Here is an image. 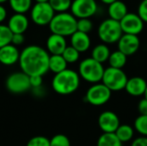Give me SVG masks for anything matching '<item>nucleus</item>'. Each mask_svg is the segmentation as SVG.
I'll list each match as a JSON object with an SVG mask.
<instances>
[{
    "instance_id": "f257e3e1",
    "label": "nucleus",
    "mask_w": 147,
    "mask_h": 146,
    "mask_svg": "<svg viewBox=\"0 0 147 146\" xmlns=\"http://www.w3.org/2000/svg\"><path fill=\"white\" fill-rule=\"evenodd\" d=\"M49 52L36 45L26 46L20 53L19 65L22 72L29 77L43 76L48 71Z\"/></svg>"
},
{
    "instance_id": "f03ea898",
    "label": "nucleus",
    "mask_w": 147,
    "mask_h": 146,
    "mask_svg": "<svg viewBox=\"0 0 147 146\" xmlns=\"http://www.w3.org/2000/svg\"><path fill=\"white\" fill-rule=\"evenodd\" d=\"M80 80L81 78L77 71L71 69H66L54 75L52 80V88L59 95H71L78 89Z\"/></svg>"
},
{
    "instance_id": "7ed1b4c3",
    "label": "nucleus",
    "mask_w": 147,
    "mask_h": 146,
    "mask_svg": "<svg viewBox=\"0 0 147 146\" xmlns=\"http://www.w3.org/2000/svg\"><path fill=\"white\" fill-rule=\"evenodd\" d=\"M77 23L78 19L71 13L63 12L55 14L48 26L52 34L67 37L77 31Z\"/></svg>"
},
{
    "instance_id": "20e7f679",
    "label": "nucleus",
    "mask_w": 147,
    "mask_h": 146,
    "mask_svg": "<svg viewBox=\"0 0 147 146\" xmlns=\"http://www.w3.org/2000/svg\"><path fill=\"white\" fill-rule=\"evenodd\" d=\"M105 68L102 64L93 59L91 57L83 59L78 65L80 78L87 83L95 84L102 82Z\"/></svg>"
},
{
    "instance_id": "39448f33",
    "label": "nucleus",
    "mask_w": 147,
    "mask_h": 146,
    "mask_svg": "<svg viewBox=\"0 0 147 146\" xmlns=\"http://www.w3.org/2000/svg\"><path fill=\"white\" fill-rule=\"evenodd\" d=\"M123 32L121 28L120 22L107 18L103 20L97 28V35L101 41L106 45H111L117 43Z\"/></svg>"
},
{
    "instance_id": "423d86ee",
    "label": "nucleus",
    "mask_w": 147,
    "mask_h": 146,
    "mask_svg": "<svg viewBox=\"0 0 147 146\" xmlns=\"http://www.w3.org/2000/svg\"><path fill=\"white\" fill-rule=\"evenodd\" d=\"M128 77L122 69L108 67L105 69L102 82L112 92L125 89Z\"/></svg>"
},
{
    "instance_id": "0eeeda50",
    "label": "nucleus",
    "mask_w": 147,
    "mask_h": 146,
    "mask_svg": "<svg viewBox=\"0 0 147 146\" xmlns=\"http://www.w3.org/2000/svg\"><path fill=\"white\" fill-rule=\"evenodd\" d=\"M112 91L102 83L92 84L86 91L85 101L95 107H100L106 104L111 98Z\"/></svg>"
},
{
    "instance_id": "6e6552de",
    "label": "nucleus",
    "mask_w": 147,
    "mask_h": 146,
    "mask_svg": "<svg viewBox=\"0 0 147 146\" xmlns=\"http://www.w3.org/2000/svg\"><path fill=\"white\" fill-rule=\"evenodd\" d=\"M54 15L55 11L49 3H35L31 8V19L38 26L49 25Z\"/></svg>"
},
{
    "instance_id": "1a4fd4ad",
    "label": "nucleus",
    "mask_w": 147,
    "mask_h": 146,
    "mask_svg": "<svg viewBox=\"0 0 147 146\" xmlns=\"http://www.w3.org/2000/svg\"><path fill=\"white\" fill-rule=\"evenodd\" d=\"M71 13L77 18H90L98 10L96 0H73L71 6Z\"/></svg>"
},
{
    "instance_id": "9d476101",
    "label": "nucleus",
    "mask_w": 147,
    "mask_h": 146,
    "mask_svg": "<svg viewBox=\"0 0 147 146\" xmlns=\"http://www.w3.org/2000/svg\"><path fill=\"white\" fill-rule=\"evenodd\" d=\"M6 88L13 94H22L28 91L31 88L29 76L22 71L10 74L6 79Z\"/></svg>"
},
{
    "instance_id": "9b49d317",
    "label": "nucleus",
    "mask_w": 147,
    "mask_h": 146,
    "mask_svg": "<svg viewBox=\"0 0 147 146\" xmlns=\"http://www.w3.org/2000/svg\"><path fill=\"white\" fill-rule=\"evenodd\" d=\"M123 34L139 35L144 29L145 22L137 13L128 12L120 22Z\"/></svg>"
},
{
    "instance_id": "f8f14e48",
    "label": "nucleus",
    "mask_w": 147,
    "mask_h": 146,
    "mask_svg": "<svg viewBox=\"0 0 147 146\" xmlns=\"http://www.w3.org/2000/svg\"><path fill=\"white\" fill-rule=\"evenodd\" d=\"M98 126L102 133H115L121 125L119 116L111 110H106L98 116Z\"/></svg>"
},
{
    "instance_id": "ddd939ff",
    "label": "nucleus",
    "mask_w": 147,
    "mask_h": 146,
    "mask_svg": "<svg viewBox=\"0 0 147 146\" xmlns=\"http://www.w3.org/2000/svg\"><path fill=\"white\" fill-rule=\"evenodd\" d=\"M118 50L123 52L126 56L135 54L140 47V40L138 35L123 34L117 42Z\"/></svg>"
},
{
    "instance_id": "4468645a",
    "label": "nucleus",
    "mask_w": 147,
    "mask_h": 146,
    "mask_svg": "<svg viewBox=\"0 0 147 146\" xmlns=\"http://www.w3.org/2000/svg\"><path fill=\"white\" fill-rule=\"evenodd\" d=\"M147 87V82L141 77H133L128 78L125 90L134 97H139L145 95Z\"/></svg>"
},
{
    "instance_id": "2eb2a0df",
    "label": "nucleus",
    "mask_w": 147,
    "mask_h": 146,
    "mask_svg": "<svg viewBox=\"0 0 147 146\" xmlns=\"http://www.w3.org/2000/svg\"><path fill=\"white\" fill-rule=\"evenodd\" d=\"M66 47L67 42L65 37L61 35L52 34L47 40V51L51 55H62Z\"/></svg>"
},
{
    "instance_id": "dca6fc26",
    "label": "nucleus",
    "mask_w": 147,
    "mask_h": 146,
    "mask_svg": "<svg viewBox=\"0 0 147 146\" xmlns=\"http://www.w3.org/2000/svg\"><path fill=\"white\" fill-rule=\"evenodd\" d=\"M20 52L17 47L12 44L0 48V63L3 65H13L19 62Z\"/></svg>"
},
{
    "instance_id": "f3484780",
    "label": "nucleus",
    "mask_w": 147,
    "mask_h": 146,
    "mask_svg": "<svg viewBox=\"0 0 147 146\" xmlns=\"http://www.w3.org/2000/svg\"><path fill=\"white\" fill-rule=\"evenodd\" d=\"M28 19L25 14L15 13L8 21L7 26L13 34H24L28 28Z\"/></svg>"
},
{
    "instance_id": "a211bd4d",
    "label": "nucleus",
    "mask_w": 147,
    "mask_h": 146,
    "mask_svg": "<svg viewBox=\"0 0 147 146\" xmlns=\"http://www.w3.org/2000/svg\"><path fill=\"white\" fill-rule=\"evenodd\" d=\"M71 46L81 52H87L91 46V40L88 34L76 31L71 36Z\"/></svg>"
},
{
    "instance_id": "6ab92c4d",
    "label": "nucleus",
    "mask_w": 147,
    "mask_h": 146,
    "mask_svg": "<svg viewBox=\"0 0 147 146\" xmlns=\"http://www.w3.org/2000/svg\"><path fill=\"white\" fill-rule=\"evenodd\" d=\"M128 13V9L127 4L121 0H117L115 3H111L108 7V15L109 18L121 22V20Z\"/></svg>"
},
{
    "instance_id": "aec40b11",
    "label": "nucleus",
    "mask_w": 147,
    "mask_h": 146,
    "mask_svg": "<svg viewBox=\"0 0 147 146\" xmlns=\"http://www.w3.org/2000/svg\"><path fill=\"white\" fill-rule=\"evenodd\" d=\"M110 54H111V52H110L109 46L104 43L97 44L92 48V51H91V58L102 65L103 63L109 60Z\"/></svg>"
},
{
    "instance_id": "412c9836",
    "label": "nucleus",
    "mask_w": 147,
    "mask_h": 146,
    "mask_svg": "<svg viewBox=\"0 0 147 146\" xmlns=\"http://www.w3.org/2000/svg\"><path fill=\"white\" fill-rule=\"evenodd\" d=\"M67 62L62 55H50L48 69L54 74L60 73L67 69Z\"/></svg>"
},
{
    "instance_id": "4be33fe9",
    "label": "nucleus",
    "mask_w": 147,
    "mask_h": 146,
    "mask_svg": "<svg viewBox=\"0 0 147 146\" xmlns=\"http://www.w3.org/2000/svg\"><path fill=\"white\" fill-rule=\"evenodd\" d=\"M134 128L128 125V124H121L118 129L115 131V134L116 137L120 139V141L123 143H127L129 141H132L134 139Z\"/></svg>"
},
{
    "instance_id": "5701e85b",
    "label": "nucleus",
    "mask_w": 147,
    "mask_h": 146,
    "mask_svg": "<svg viewBox=\"0 0 147 146\" xmlns=\"http://www.w3.org/2000/svg\"><path fill=\"white\" fill-rule=\"evenodd\" d=\"M108 62H109V67H113L116 69H122L127 65V56H126L121 51L116 50L111 52Z\"/></svg>"
},
{
    "instance_id": "b1692460",
    "label": "nucleus",
    "mask_w": 147,
    "mask_h": 146,
    "mask_svg": "<svg viewBox=\"0 0 147 146\" xmlns=\"http://www.w3.org/2000/svg\"><path fill=\"white\" fill-rule=\"evenodd\" d=\"M96 146H123L115 133H102L97 139Z\"/></svg>"
},
{
    "instance_id": "393cba45",
    "label": "nucleus",
    "mask_w": 147,
    "mask_h": 146,
    "mask_svg": "<svg viewBox=\"0 0 147 146\" xmlns=\"http://www.w3.org/2000/svg\"><path fill=\"white\" fill-rule=\"evenodd\" d=\"M8 2L13 11L19 14H25L32 5V0H9Z\"/></svg>"
},
{
    "instance_id": "a878e982",
    "label": "nucleus",
    "mask_w": 147,
    "mask_h": 146,
    "mask_svg": "<svg viewBox=\"0 0 147 146\" xmlns=\"http://www.w3.org/2000/svg\"><path fill=\"white\" fill-rule=\"evenodd\" d=\"M49 4L53 8V9L57 13L67 12L71 9V0H49Z\"/></svg>"
},
{
    "instance_id": "bb28decb",
    "label": "nucleus",
    "mask_w": 147,
    "mask_h": 146,
    "mask_svg": "<svg viewBox=\"0 0 147 146\" xmlns=\"http://www.w3.org/2000/svg\"><path fill=\"white\" fill-rule=\"evenodd\" d=\"M134 128L142 137H147V115H139L134 120Z\"/></svg>"
},
{
    "instance_id": "cd10ccee",
    "label": "nucleus",
    "mask_w": 147,
    "mask_h": 146,
    "mask_svg": "<svg viewBox=\"0 0 147 146\" xmlns=\"http://www.w3.org/2000/svg\"><path fill=\"white\" fill-rule=\"evenodd\" d=\"M13 33L7 25L0 24V48L11 44Z\"/></svg>"
},
{
    "instance_id": "c85d7f7f",
    "label": "nucleus",
    "mask_w": 147,
    "mask_h": 146,
    "mask_svg": "<svg viewBox=\"0 0 147 146\" xmlns=\"http://www.w3.org/2000/svg\"><path fill=\"white\" fill-rule=\"evenodd\" d=\"M62 56L65 59V60L67 62V64H74L79 59L80 52L71 46H67V47L65 49L64 52L62 53Z\"/></svg>"
},
{
    "instance_id": "c756f323",
    "label": "nucleus",
    "mask_w": 147,
    "mask_h": 146,
    "mask_svg": "<svg viewBox=\"0 0 147 146\" xmlns=\"http://www.w3.org/2000/svg\"><path fill=\"white\" fill-rule=\"evenodd\" d=\"M93 29V22L90 18H82L78 19L77 23V31L90 34Z\"/></svg>"
},
{
    "instance_id": "7c9ffc66",
    "label": "nucleus",
    "mask_w": 147,
    "mask_h": 146,
    "mask_svg": "<svg viewBox=\"0 0 147 146\" xmlns=\"http://www.w3.org/2000/svg\"><path fill=\"white\" fill-rule=\"evenodd\" d=\"M50 146H71V142L65 135L57 134L50 139Z\"/></svg>"
},
{
    "instance_id": "2f4dec72",
    "label": "nucleus",
    "mask_w": 147,
    "mask_h": 146,
    "mask_svg": "<svg viewBox=\"0 0 147 146\" xmlns=\"http://www.w3.org/2000/svg\"><path fill=\"white\" fill-rule=\"evenodd\" d=\"M26 146H50V139L44 136H36L30 139Z\"/></svg>"
},
{
    "instance_id": "473e14b6",
    "label": "nucleus",
    "mask_w": 147,
    "mask_h": 146,
    "mask_svg": "<svg viewBox=\"0 0 147 146\" xmlns=\"http://www.w3.org/2000/svg\"><path fill=\"white\" fill-rule=\"evenodd\" d=\"M137 14L144 22L147 23V0H142L138 7Z\"/></svg>"
},
{
    "instance_id": "72a5a7b5",
    "label": "nucleus",
    "mask_w": 147,
    "mask_h": 146,
    "mask_svg": "<svg viewBox=\"0 0 147 146\" xmlns=\"http://www.w3.org/2000/svg\"><path fill=\"white\" fill-rule=\"evenodd\" d=\"M29 82H30V86L31 88H39L42 86L43 79L41 76H32L29 77Z\"/></svg>"
},
{
    "instance_id": "f704fd0d",
    "label": "nucleus",
    "mask_w": 147,
    "mask_h": 146,
    "mask_svg": "<svg viewBox=\"0 0 147 146\" xmlns=\"http://www.w3.org/2000/svg\"><path fill=\"white\" fill-rule=\"evenodd\" d=\"M138 111L140 115H147V99L143 98L139 102Z\"/></svg>"
},
{
    "instance_id": "c9c22d12",
    "label": "nucleus",
    "mask_w": 147,
    "mask_h": 146,
    "mask_svg": "<svg viewBox=\"0 0 147 146\" xmlns=\"http://www.w3.org/2000/svg\"><path fill=\"white\" fill-rule=\"evenodd\" d=\"M24 35L22 34H13L12 40H11V44L14 46H20L24 42Z\"/></svg>"
},
{
    "instance_id": "e433bc0d",
    "label": "nucleus",
    "mask_w": 147,
    "mask_h": 146,
    "mask_svg": "<svg viewBox=\"0 0 147 146\" xmlns=\"http://www.w3.org/2000/svg\"><path fill=\"white\" fill-rule=\"evenodd\" d=\"M131 146H147V137H138L134 139Z\"/></svg>"
},
{
    "instance_id": "4c0bfd02",
    "label": "nucleus",
    "mask_w": 147,
    "mask_h": 146,
    "mask_svg": "<svg viewBox=\"0 0 147 146\" xmlns=\"http://www.w3.org/2000/svg\"><path fill=\"white\" fill-rule=\"evenodd\" d=\"M33 94L34 96H36L37 97H42L45 95V89H43L42 86L39 87V88H34L33 89Z\"/></svg>"
},
{
    "instance_id": "58836bf2",
    "label": "nucleus",
    "mask_w": 147,
    "mask_h": 146,
    "mask_svg": "<svg viewBox=\"0 0 147 146\" xmlns=\"http://www.w3.org/2000/svg\"><path fill=\"white\" fill-rule=\"evenodd\" d=\"M6 16H7V10L2 4H0V24L6 19Z\"/></svg>"
},
{
    "instance_id": "ea45409f",
    "label": "nucleus",
    "mask_w": 147,
    "mask_h": 146,
    "mask_svg": "<svg viewBox=\"0 0 147 146\" xmlns=\"http://www.w3.org/2000/svg\"><path fill=\"white\" fill-rule=\"evenodd\" d=\"M102 3H104V4H107L108 6L109 5V4H111V3H115V1H117V0H100Z\"/></svg>"
},
{
    "instance_id": "a19ab883",
    "label": "nucleus",
    "mask_w": 147,
    "mask_h": 146,
    "mask_svg": "<svg viewBox=\"0 0 147 146\" xmlns=\"http://www.w3.org/2000/svg\"><path fill=\"white\" fill-rule=\"evenodd\" d=\"M36 3H48L49 0H34Z\"/></svg>"
},
{
    "instance_id": "79ce46f5",
    "label": "nucleus",
    "mask_w": 147,
    "mask_h": 146,
    "mask_svg": "<svg viewBox=\"0 0 147 146\" xmlns=\"http://www.w3.org/2000/svg\"><path fill=\"white\" fill-rule=\"evenodd\" d=\"M144 98L147 99V87H146V92H145V95H144Z\"/></svg>"
},
{
    "instance_id": "37998d69",
    "label": "nucleus",
    "mask_w": 147,
    "mask_h": 146,
    "mask_svg": "<svg viewBox=\"0 0 147 146\" xmlns=\"http://www.w3.org/2000/svg\"><path fill=\"white\" fill-rule=\"evenodd\" d=\"M7 1H9V0H0V4H2V3H5V2H7Z\"/></svg>"
}]
</instances>
